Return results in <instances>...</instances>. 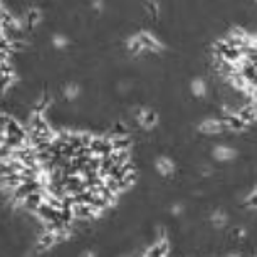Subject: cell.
<instances>
[{
  "label": "cell",
  "instance_id": "6da1fadb",
  "mask_svg": "<svg viewBox=\"0 0 257 257\" xmlns=\"http://www.w3.org/2000/svg\"><path fill=\"white\" fill-rule=\"evenodd\" d=\"M197 132L203 137H219V135L227 132V124L224 118H215V116H208L203 118L197 126Z\"/></svg>",
  "mask_w": 257,
  "mask_h": 257
},
{
  "label": "cell",
  "instance_id": "7a4b0ae2",
  "mask_svg": "<svg viewBox=\"0 0 257 257\" xmlns=\"http://www.w3.org/2000/svg\"><path fill=\"white\" fill-rule=\"evenodd\" d=\"M153 170L155 173L163 178V180H168V178L175 177L177 173V163L175 160L168 155H160V157L155 158V163H153Z\"/></svg>",
  "mask_w": 257,
  "mask_h": 257
},
{
  "label": "cell",
  "instance_id": "3957f363",
  "mask_svg": "<svg viewBox=\"0 0 257 257\" xmlns=\"http://www.w3.org/2000/svg\"><path fill=\"white\" fill-rule=\"evenodd\" d=\"M212 160L217 163H230L234 160L239 158V150L232 145H227V143H219L212 148Z\"/></svg>",
  "mask_w": 257,
  "mask_h": 257
},
{
  "label": "cell",
  "instance_id": "277c9868",
  "mask_svg": "<svg viewBox=\"0 0 257 257\" xmlns=\"http://www.w3.org/2000/svg\"><path fill=\"white\" fill-rule=\"evenodd\" d=\"M89 148H91V152H93V155L96 158L109 157V155L114 152L113 142H111L109 137H94Z\"/></svg>",
  "mask_w": 257,
  "mask_h": 257
},
{
  "label": "cell",
  "instance_id": "5b68a950",
  "mask_svg": "<svg viewBox=\"0 0 257 257\" xmlns=\"http://www.w3.org/2000/svg\"><path fill=\"white\" fill-rule=\"evenodd\" d=\"M208 91H210V88H208V82L203 79V77H193V79L190 81V94L193 96V98L205 99Z\"/></svg>",
  "mask_w": 257,
  "mask_h": 257
},
{
  "label": "cell",
  "instance_id": "8992f818",
  "mask_svg": "<svg viewBox=\"0 0 257 257\" xmlns=\"http://www.w3.org/2000/svg\"><path fill=\"white\" fill-rule=\"evenodd\" d=\"M208 222H210L212 229L222 230L229 224V213L225 210H222V208H215V210L210 213V217H208Z\"/></svg>",
  "mask_w": 257,
  "mask_h": 257
},
{
  "label": "cell",
  "instance_id": "52a82bcc",
  "mask_svg": "<svg viewBox=\"0 0 257 257\" xmlns=\"http://www.w3.org/2000/svg\"><path fill=\"white\" fill-rule=\"evenodd\" d=\"M69 37L64 36V34H61V32H54L51 36V47L52 49H56V51H64L69 47Z\"/></svg>",
  "mask_w": 257,
  "mask_h": 257
},
{
  "label": "cell",
  "instance_id": "ba28073f",
  "mask_svg": "<svg viewBox=\"0 0 257 257\" xmlns=\"http://www.w3.org/2000/svg\"><path fill=\"white\" fill-rule=\"evenodd\" d=\"M79 257H98V252H96L94 249H86V250H82Z\"/></svg>",
  "mask_w": 257,
  "mask_h": 257
},
{
  "label": "cell",
  "instance_id": "9c48e42d",
  "mask_svg": "<svg viewBox=\"0 0 257 257\" xmlns=\"http://www.w3.org/2000/svg\"><path fill=\"white\" fill-rule=\"evenodd\" d=\"M225 257H244V255L239 254V252H232V254H227Z\"/></svg>",
  "mask_w": 257,
  "mask_h": 257
}]
</instances>
